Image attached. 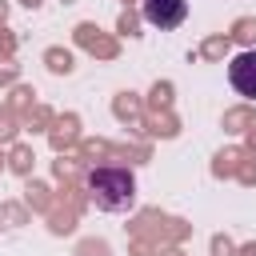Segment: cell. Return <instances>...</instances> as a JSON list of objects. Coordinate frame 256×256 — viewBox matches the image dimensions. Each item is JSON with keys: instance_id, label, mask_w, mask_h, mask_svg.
<instances>
[{"instance_id": "6da1fadb", "label": "cell", "mask_w": 256, "mask_h": 256, "mask_svg": "<svg viewBox=\"0 0 256 256\" xmlns=\"http://www.w3.org/2000/svg\"><path fill=\"white\" fill-rule=\"evenodd\" d=\"M88 196L100 212H128L136 204V176L120 164H100L88 172Z\"/></svg>"}, {"instance_id": "7a4b0ae2", "label": "cell", "mask_w": 256, "mask_h": 256, "mask_svg": "<svg viewBox=\"0 0 256 256\" xmlns=\"http://www.w3.org/2000/svg\"><path fill=\"white\" fill-rule=\"evenodd\" d=\"M140 12L152 28L168 32V28H180L184 16H188V0H140Z\"/></svg>"}, {"instance_id": "3957f363", "label": "cell", "mask_w": 256, "mask_h": 256, "mask_svg": "<svg viewBox=\"0 0 256 256\" xmlns=\"http://www.w3.org/2000/svg\"><path fill=\"white\" fill-rule=\"evenodd\" d=\"M228 80H232V88H236L240 96L256 100V48L236 52V56L228 60Z\"/></svg>"}]
</instances>
